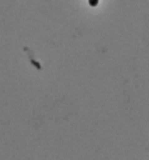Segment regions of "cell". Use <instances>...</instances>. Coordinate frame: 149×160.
<instances>
[{"instance_id":"1","label":"cell","mask_w":149,"mask_h":160,"mask_svg":"<svg viewBox=\"0 0 149 160\" xmlns=\"http://www.w3.org/2000/svg\"><path fill=\"white\" fill-rule=\"evenodd\" d=\"M98 3H99V0H89V4L91 5L92 7L97 6Z\"/></svg>"}]
</instances>
